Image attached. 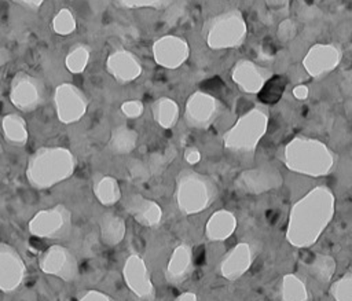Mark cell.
Masks as SVG:
<instances>
[{"label": "cell", "mask_w": 352, "mask_h": 301, "mask_svg": "<svg viewBox=\"0 0 352 301\" xmlns=\"http://www.w3.org/2000/svg\"><path fill=\"white\" fill-rule=\"evenodd\" d=\"M76 165V157L69 148L40 147L28 159L26 179L33 188H51L69 179Z\"/></svg>", "instance_id": "1"}, {"label": "cell", "mask_w": 352, "mask_h": 301, "mask_svg": "<svg viewBox=\"0 0 352 301\" xmlns=\"http://www.w3.org/2000/svg\"><path fill=\"white\" fill-rule=\"evenodd\" d=\"M214 181L192 169H183L176 177L175 201L184 214H195L205 210L216 198Z\"/></svg>", "instance_id": "2"}, {"label": "cell", "mask_w": 352, "mask_h": 301, "mask_svg": "<svg viewBox=\"0 0 352 301\" xmlns=\"http://www.w3.org/2000/svg\"><path fill=\"white\" fill-rule=\"evenodd\" d=\"M206 44L213 49L234 48L246 37V23L239 10H228L210 19L202 27Z\"/></svg>", "instance_id": "3"}, {"label": "cell", "mask_w": 352, "mask_h": 301, "mask_svg": "<svg viewBox=\"0 0 352 301\" xmlns=\"http://www.w3.org/2000/svg\"><path fill=\"white\" fill-rule=\"evenodd\" d=\"M287 166L292 170L323 175L327 173L333 165L331 153L320 142L294 139L285 151Z\"/></svg>", "instance_id": "4"}, {"label": "cell", "mask_w": 352, "mask_h": 301, "mask_svg": "<svg viewBox=\"0 0 352 301\" xmlns=\"http://www.w3.org/2000/svg\"><path fill=\"white\" fill-rule=\"evenodd\" d=\"M267 117L258 110H252L241 117L236 124L226 132L224 146L232 151H249L257 144L265 131Z\"/></svg>", "instance_id": "5"}, {"label": "cell", "mask_w": 352, "mask_h": 301, "mask_svg": "<svg viewBox=\"0 0 352 301\" xmlns=\"http://www.w3.org/2000/svg\"><path fill=\"white\" fill-rule=\"evenodd\" d=\"M70 227L72 213L62 203L38 210L28 223L29 232L43 239L65 238L70 232Z\"/></svg>", "instance_id": "6"}, {"label": "cell", "mask_w": 352, "mask_h": 301, "mask_svg": "<svg viewBox=\"0 0 352 301\" xmlns=\"http://www.w3.org/2000/svg\"><path fill=\"white\" fill-rule=\"evenodd\" d=\"M54 104L56 117L62 124H74L85 115L88 99L80 88L70 82H63L55 88Z\"/></svg>", "instance_id": "7"}, {"label": "cell", "mask_w": 352, "mask_h": 301, "mask_svg": "<svg viewBox=\"0 0 352 301\" xmlns=\"http://www.w3.org/2000/svg\"><path fill=\"white\" fill-rule=\"evenodd\" d=\"M44 99V85L43 82L26 73L18 71L10 84V100L21 111L30 113L34 111Z\"/></svg>", "instance_id": "8"}, {"label": "cell", "mask_w": 352, "mask_h": 301, "mask_svg": "<svg viewBox=\"0 0 352 301\" xmlns=\"http://www.w3.org/2000/svg\"><path fill=\"white\" fill-rule=\"evenodd\" d=\"M38 265L44 274L58 276L63 280H74L78 275L76 256L62 245H52L45 249L40 256Z\"/></svg>", "instance_id": "9"}, {"label": "cell", "mask_w": 352, "mask_h": 301, "mask_svg": "<svg viewBox=\"0 0 352 301\" xmlns=\"http://www.w3.org/2000/svg\"><path fill=\"white\" fill-rule=\"evenodd\" d=\"M219 102L214 96L197 91L188 96L184 107V121L191 128H208L219 114Z\"/></svg>", "instance_id": "10"}, {"label": "cell", "mask_w": 352, "mask_h": 301, "mask_svg": "<svg viewBox=\"0 0 352 301\" xmlns=\"http://www.w3.org/2000/svg\"><path fill=\"white\" fill-rule=\"evenodd\" d=\"M190 55L187 41L179 36L166 34L157 38L153 44L154 60L166 69H177Z\"/></svg>", "instance_id": "11"}, {"label": "cell", "mask_w": 352, "mask_h": 301, "mask_svg": "<svg viewBox=\"0 0 352 301\" xmlns=\"http://www.w3.org/2000/svg\"><path fill=\"white\" fill-rule=\"evenodd\" d=\"M26 275V267L19 252L10 243L0 242V289L12 291Z\"/></svg>", "instance_id": "12"}, {"label": "cell", "mask_w": 352, "mask_h": 301, "mask_svg": "<svg viewBox=\"0 0 352 301\" xmlns=\"http://www.w3.org/2000/svg\"><path fill=\"white\" fill-rule=\"evenodd\" d=\"M122 275L126 286L139 297L150 298L154 294V287L150 279V274L144 260L138 254L132 253L126 257Z\"/></svg>", "instance_id": "13"}, {"label": "cell", "mask_w": 352, "mask_h": 301, "mask_svg": "<svg viewBox=\"0 0 352 301\" xmlns=\"http://www.w3.org/2000/svg\"><path fill=\"white\" fill-rule=\"evenodd\" d=\"M107 73L118 82H132L142 74V63L136 55L128 49H117L106 59Z\"/></svg>", "instance_id": "14"}, {"label": "cell", "mask_w": 352, "mask_h": 301, "mask_svg": "<svg viewBox=\"0 0 352 301\" xmlns=\"http://www.w3.org/2000/svg\"><path fill=\"white\" fill-rule=\"evenodd\" d=\"M124 209L143 227H157L162 220L161 206L140 194H131L124 201Z\"/></svg>", "instance_id": "15"}, {"label": "cell", "mask_w": 352, "mask_h": 301, "mask_svg": "<svg viewBox=\"0 0 352 301\" xmlns=\"http://www.w3.org/2000/svg\"><path fill=\"white\" fill-rule=\"evenodd\" d=\"M340 59H341V52L337 47L318 44V45H314L307 54L304 59V67L311 76L320 77L331 71L333 69H336Z\"/></svg>", "instance_id": "16"}, {"label": "cell", "mask_w": 352, "mask_h": 301, "mask_svg": "<svg viewBox=\"0 0 352 301\" xmlns=\"http://www.w3.org/2000/svg\"><path fill=\"white\" fill-rule=\"evenodd\" d=\"M192 271V249L188 243L180 242L172 250L166 264V279L170 283L183 282Z\"/></svg>", "instance_id": "17"}, {"label": "cell", "mask_w": 352, "mask_h": 301, "mask_svg": "<svg viewBox=\"0 0 352 301\" xmlns=\"http://www.w3.org/2000/svg\"><path fill=\"white\" fill-rule=\"evenodd\" d=\"M232 80L245 92H260L265 84L260 69L249 60H239L235 63L232 69Z\"/></svg>", "instance_id": "18"}, {"label": "cell", "mask_w": 352, "mask_h": 301, "mask_svg": "<svg viewBox=\"0 0 352 301\" xmlns=\"http://www.w3.org/2000/svg\"><path fill=\"white\" fill-rule=\"evenodd\" d=\"M250 264V252L248 245L239 243L236 245L221 261L220 271L221 275L230 280L239 278Z\"/></svg>", "instance_id": "19"}, {"label": "cell", "mask_w": 352, "mask_h": 301, "mask_svg": "<svg viewBox=\"0 0 352 301\" xmlns=\"http://www.w3.org/2000/svg\"><path fill=\"white\" fill-rule=\"evenodd\" d=\"M235 225L236 221L231 212L217 210L209 217L205 234L209 241H224L234 232Z\"/></svg>", "instance_id": "20"}, {"label": "cell", "mask_w": 352, "mask_h": 301, "mask_svg": "<svg viewBox=\"0 0 352 301\" xmlns=\"http://www.w3.org/2000/svg\"><path fill=\"white\" fill-rule=\"evenodd\" d=\"M99 231H100V239L104 245L117 246L125 238L126 225L121 216L109 212L100 217Z\"/></svg>", "instance_id": "21"}, {"label": "cell", "mask_w": 352, "mask_h": 301, "mask_svg": "<svg viewBox=\"0 0 352 301\" xmlns=\"http://www.w3.org/2000/svg\"><path fill=\"white\" fill-rule=\"evenodd\" d=\"M138 143V132L128 125H117L111 129L107 143L109 150L116 155L129 154L135 150Z\"/></svg>", "instance_id": "22"}, {"label": "cell", "mask_w": 352, "mask_h": 301, "mask_svg": "<svg viewBox=\"0 0 352 301\" xmlns=\"http://www.w3.org/2000/svg\"><path fill=\"white\" fill-rule=\"evenodd\" d=\"M1 129L6 140L14 146H25L29 137L26 121L21 114L10 113L1 120Z\"/></svg>", "instance_id": "23"}, {"label": "cell", "mask_w": 352, "mask_h": 301, "mask_svg": "<svg viewBox=\"0 0 352 301\" xmlns=\"http://www.w3.org/2000/svg\"><path fill=\"white\" fill-rule=\"evenodd\" d=\"M151 113L154 121L164 129L173 128L179 120V106L168 96H161L154 100L151 104Z\"/></svg>", "instance_id": "24"}, {"label": "cell", "mask_w": 352, "mask_h": 301, "mask_svg": "<svg viewBox=\"0 0 352 301\" xmlns=\"http://www.w3.org/2000/svg\"><path fill=\"white\" fill-rule=\"evenodd\" d=\"M92 190L96 199L104 206H111L121 199L120 184L113 176H99L98 179H95Z\"/></svg>", "instance_id": "25"}, {"label": "cell", "mask_w": 352, "mask_h": 301, "mask_svg": "<svg viewBox=\"0 0 352 301\" xmlns=\"http://www.w3.org/2000/svg\"><path fill=\"white\" fill-rule=\"evenodd\" d=\"M89 55H91V51L85 44L78 43L74 47H72L65 58V65L67 70L74 74L82 73L89 62Z\"/></svg>", "instance_id": "26"}, {"label": "cell", "mask_w": 352, "mask_h": 301, "mask_svg": "<svg viewBox=\"0 0 352 301\" xmlns=\"http://www.w3.org/2000/svg\"><path fill=\"white\" fill-rule=\"evenodd\" d=\"M308 291L305 285L294 275L283 278L282 301H308Z\"/></svg>", "instance_id": "27"}, {"label": "cell", "mask_w": 352, "mask_h": 301, "mask_svg": "<svg viewBox=\"0 0 352 301\" xmlns=\"http://www.w3.org/2000/svg\"><path fill=\"white\" fill-rule=\"evenodd\" d=\"M76 18L69 8H60L52 18V29L56 34H72L76 30Z\"/></svg>", "instance_id": "28"}, {"label": "cell", "mask_w": 352, "mask_h": 301, "mask_svg": "<svg viewBox=\"0 0 352 301\" xmlns=\"http://www.w3.org/2000/svg\"><path fill=\"white\" fill-rule=\"evenodd\" d=\"M175 155H176L175 148H168L165 151L151 153L146 159V164L148 166V170H150L151 176H157V175L162 173L165 170V168L168 166V164L172 162Z\"/></svg>", "instance_id": "29"}, {"label": "cell", "mask_w": 352, "mask_h": 301, "mask_svg": "<svg viewBox=\"0 0 352 301\" xmlns=\"http://www.w3.org/2000/svg\"><path fill=\"white\" fill-rule=\"evenodd\" d=\"M285 84L286 82L282 78V76L272 77L260 89V92H258L260 100H263L265 103H275L280 98V95L283 92V88H285Z\"/></svg>", "instance_id": "30"}, {"label": "cell", "mask_w": 352, "mask_h": 301, "mask_svg": "<svg viewBox=\"0 0 352 301\" xmlns=\"http://www.w3.org/2000/svg\"><path fill=\"white\" fill-rule=\"evenodd\" d=\"M173 0H114V4L122 8H154L162 10L170 5Z\"/></svg>", "instance_id": "31"}, {"label": "cell", "mask_w": 352, "mask_h": 301, "mask_svg": "<svg viewBox=\"0 0 352 301\" xmlns=\"http://www.w3.org/2000/svg\"><path fill=\"white\" fill-rule=\"evenodd\" d=\"M331 294L336 301H352V274H346L331 287Z\"/></svg>", "instance_id": "32"}, {"label": "cell", "mask_w": 352, "mask_h": 301, "mask_svg": "<svg viewBox=\"0 0 352 301\" xmlns=\"http://www.w3.org/2000/svg\"><path fill=\"white\" fill-rule=\"evenodd\" d=\"M128 173H129V177L133 180V181H146L151 177V173L148 170V166L146 164V161H142V159H132L129 161L128 164Z\"/></svg>", "instance_id": "33"}, {"label": "cell", "mask_w": 352, "mask_h": 301, "mask_svg": "<svg viewBox=\"0 0 352 301\" xmlns=\"http://www.w3.org/2000/svg\"><path fill=\"white\" fill-rule=\"evenodd\" d=\"M314 272L316 275V278H319L320 280H329L333 275V271H334V263L331 261V258H326L322 261H316L314 265Z\"/></svg>", "instance_id": "34"}, {"label": "cell", "mask_w": 352, "mask_h": 301, "mask_svg": "<svg viewBox=\"0 0 352 301\" xmlns=\"http://www.w3.org/2000/svg\"><path fill=\"white\" fill-rule=\"evenodd\" d=\"M143 110H144V106L140 100H136V99H132V100H126L121 104V111L125 117L128 118H138L143 114Z\"/></svg>", "instance_id": "35"}, {"label": "cell", "mask_w": 352, "mask_h": 301, "mask_svg": "<svg viewBox=\"0 0 352 301\" xmlns=\"http://www.w3.org/2000/svg\"><path fill=\"white\" fill-rule=\"evenodd\" d=\"M11 1L15 3V4H18V5H21V7L25 8V10L37 11V10L43 5V3H44L45 0H11Z\"/></svg>", "instance_id": "36"}, {"label": "cell", "mask_w": 352, "mask_h": 301, "mask_svg": "<svg viewBox=\"0 0 352 301\" xmlns=\"http://www.w3.org/2000/svg\"><path fill=\"white\" fill-rule=\"evenodd\" d=\"M184 159L190 164V165H195L199 162L201 159V153L195 148V147H190L184 151Z\"/></svg>", "instance_id": "37"}, {"label": "cell", "mask_w": 352, "mask_h": 301, "mask_svg": "<svg viewBox=\"0 0 352 301\" xmlns=\"http://www.w3.org/2000/svg\"><path fill=\"white\" fill-rule=\"evenodd\" d=\"M293 32H294V25H293V22H292L290 19L283 21L282 25H280V27H279V36L283 37V34H286L285 38H290V37H293V34H294Z\"/></svg>", "instance_id": "38"}, {"label": "cell", "mask_w": 352, "mask_h": 301, "mask_svg": "<svg viewBox=\"0 0 352 301\" xmlns=\"http://www.w3.org/2000/svg\"><path fill=\"white\" fill-rule=\"evenodd\" d=\"M81 301H111L106 294L99 291H88Z\"/></svg>", "instance_id": "39"}, {"label": "cell", "mask_w": 352, "mask_h": 301, "mask_svg": "<svg viewBox=\"0 0 352 301\" xmlns=\"http://www.w3.org/2000/svg\"><path fill=\"white\" fill-rule=\"evenodd\" d=\"M294 96L298 98V99H304L307 95H308V89L304 87V85H300V87H296L294 91H293Z\"/></svg>", "instance_id": "40"}, {"label": "cell", "mask_w": 352, "mask_h": 301, "mask_svg": "<svg viewBox=\"0 0 352 301\" xmlns=\"http://www.w3.org/2000/svg\"><path fill=\"white\" fill-rule=\"evenodd\" d=\"M10 60V52L8 49H6L4 47H0V69L3 67L4 63H7Z\"/></svg>", "instance_id": "41"}, {"label": "cell", "mask_w": 352, "mask_h": 301, "mask_svg": "<svg viewBox=\"0 0 352 301\" xmlns=\"http://www.w3.org/2000/svg\"><path fill=\"white\" fill-rule=\"evenodd\" d=\"M176 301H197V297L194 293H183L176 298Z\"/></svg>", "instance_id": "42"}, {"label": "cell", "mask_w": 352, "mask_h": 301, "mask_svg": "<svg viewBox=\"0 0 352 301\" xmlns=\"http://www.w3.org/2000/svg\"><path fill=\"white\" fill-rule=\"evenodd\" d=\"M3 158H4V150H3V146H1V143H0V166H1V164H3Z\"/></svg>", "instance_id": "43"}]
</instances>
